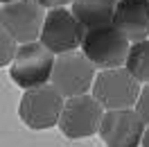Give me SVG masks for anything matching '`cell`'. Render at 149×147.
I'll return each mask as SVG.
<instances>
[{
  "instance_id": "6da1fadb",
  "label": "cell",
  "mask_w": 149,
  "mask_h": 147,
  "mask_svg": "<svg viewBox=\"0 0 149 147\" xmlns=\"http://www.w3.org/2000/svg\"><path fill=\"white\" fill-rule=\"evenodd\" d=\"M129 48H131V41L113 23L86 29L84 41H81V52L100 70L124 66L127 55H129Z\"/></svg>"
},
{
  "instance_id": "7a4b0ae2",
  "label": "cell",
  "mask_w": 149,
  "mask_h": 147,
  "mask_svg": "<svg viewBox=\"0 0 149 147\" xmlns=\"http://www.w3.org/2000/svg\"><path fill=\"white\" fill-rule=\"evenodd\" d=\"M56 57L47 50L41 41L20 43L16 48V55L9 64V75L14 84L20 88H36L43 84H50L52 68Z\"/></svg>"
},
{
  "instance_id": "3957f363",
  "label": "cell",
  "mask_w": 149,
  "mask_h": 147,
  "mask_svg": "<svg viewBox=\"0 0 149 147\" xmlns=\"http://www.w3.org/2000/svg\"><path fill=\"white\" fill-rule=\"evenodd\" d=\"M140 82L133 75L120 66V68H106L100 75H95L93 82V97L104 106V111L115 109H133L140 95Z\"/></svg>"
},
{
  "instance_id": "277c9868",
  "label": "cell",
  "mask_w": 149,
  "mask_h": 147,
  "mask_svg": "<svg viewBox=\"0 0 149 147\" xmlns=\"http://www.w3.org/2000/svg\"><path fill=\"white\" fill-rule=\"evenodd\" d=\"M95 82V66L88 61V57L79 50L56 55L54 68L50 84L63 97H74V95H84L93 88Z\"/></svg>"
},
{
  "instance_id": "5b68a950",
  "label": "cell",
  "mask_w": 149,
  "mask_h": 147,
  "mask_svg": "<svg viewBox=\"0 0 149 147\" xmlns=\"http://www.w3.org/2000/svg\"><path fill=\"white\" fill-rule=\"evenodd\" d=\"M65 97L52 84H43L36 88H27L20 97L18 116L29 129H50L59 125L61 109Z\"/></svg>"
},
{
  "instance_id": "8992f818",
  "label": "cell",
  "mask_w": 149,
  "mask_h": 147,
  "mask_svg": "<svg viewBox=\"0 0 149 147\" xmlns=\"http://www.w3.org/2000/svg\"><path fill=\"white\" fill-rule=\"evenodd\" d=\"M84 32L86 27L74 18L72 11L65 7H56V9L45 11V20H43V29H41L38 41L56 57L81 48Z\"/></svg>"
},
{
  "instance_id": "52a82bcc",
  "label": "cell",
  "mask_w": 149,
  "mask_h": 147,
  "mask_svg": "<svg viewBox=\"0 0 149 147\" xmlns=\"http://www.w3.org/2000/svg\"><path fill=\"white\" fill-rule=\"evenodd\" d=\"M104 118V106L95 100L93 95H74L65 97L61 118H59V129L63 131V136L72 138H88L100 131Z\"/></svg>"
},
{
  "instance_id": "ba28073f",
  "label": "cell",
  "mask_w": 149,
  "mask_h": 147,
  "mask_svg": "<svg viewBox=\"0 0 149 147\" xmlns=\"http://www.w3.org/2000/svg\"><path fill=\"white\" fill-rule=\"evenodd\" d=\"M43 20H45V7H41L36 0H16L2 5L0 9V25L18 46L38 41Z\"/></svg>"
},
{
  "instance_id": "9c48e42d",
  "label": "cell",
  "mask_w": 149,
  "mask_h": 147,
  "mask_svg": "<svg viewBox=\"0 0 149 147\" xmlns=\"http://www.w3.org/2000/svg\"><path fill=\"white\" fill-rule=\"evenodd\" d=\"M145 127L147 125L136 113V109H115L104 111L97 134L102 136L106 147H140Z\"/></svg>"
},
{
  "instance_id": "30bf717a",
  "label": "cell",
  "mask_w": 149,
  "mask_h": 147,
  "mask_svg": "<svg viewBox=\"0 0 149 147\" xmlns=\"http://www.w3.org/2000/svg\"><path fill=\"white\" fill-rule=\"evenodd\" d=\"M111 23L131 43L147 38L149 36V0H118Z\"/></svg>"
},
{
  "instance_id": "8fae6325",
  "label": "cell",
  "mask_w": 149,
  "mask_h": 147,
  "mask_svg": "<svg viewBox=\"0 0 149 147\" xmlns=\"http://www.w3.org/2000/svg\"><path fill=\"white\" fill-rule=\"evenodd\" d=\"M115 5L118 0H72L70 11L86 29H91L111 23L115 14Z\"/></svg>"
},
{
  "instance_id": "7c38bea8",
  "label": "cell",
  "mask_w": 149,
  "mask_h": 147,
  "mask_svg": "<svg viewBox=\"0 0 149 147\" xmlns=\"http://www.w3.org/2000/svg\"><path fill=\"white\" fill-rule=\"evenodd\" d=\"M124 68H127L140 84L149 82V36L142 38V41H133V43H131L127 61H124Z\"/></svg>"
},
{
  "instance_id": "4fadbf2b",
  "label": "cell",
  "mask_w": 149,
  "mask_h": 147,
  "mask_svg": "<svg viewBox=\"0 0 149 147\" xmlns=\"http://www.w3.org/2000/svg\"><path fill=\"white\" fill-rule=\"evenodd\" d=\"M16 48H18V43L7 34V29L0 25V68L11 64V59L16 55Z\"/></svg>"
},
{
  "instance_id": "5bb4252c",
  "label": "cell",
  "mask_w": 149,
  "mask_h": 147,
  "mask_svg": "<svg viewBox=\"0 0 149 147\" xmlns=\"http://www.w3.org/2000/svg\"><path fill=\"white\" fill-rule=\"evenodd\" d=\"M136 113L142 118V122H145V125H149V82L140 88L138 102H136Z\"/></svg>"
},
{
  "instance_id": "9a60e30c",
  "label": "cell",
  "mask_w": 149,
  "mask_h": 147,
  "mask_svg": "<svg viewBox=\"0 0 149 147\" xmlns=\"http://www.w3.org/2000/svg\"><path fill=\"white\" fill-rule=\"evenodd\" d=\"M36 2L45 9H56V7H68L72 0H36Z\"/></svg>"
},
{
  "instance_id": "2e32d148",
  "label": "cell",
  "mask_w": 149,
  "mask_h": 147,
  "mask_svg": "<svg viewBox=\"0 0 149 147\" xmlns=\"http://www.w3.org/2000/svg\"><path fill=\"white\" fill-rule=\"evenodd\" d=\"M142 147H149V125L145 127V134H142V143H140Z\"/></svg>"
},
{
  "instance_id": "e0dca14e",
  "label": "cell",
  "mask_w": 149,
  "mask_h": 147,
  "mask_svg": "<svg viewBox=\"0 0 149 147\" xmlns=\"http://www.w3.org/2000/svg\"><path fill=\"white\" fill-rule=\"evenodd\" d=\"M0 2H2V5H7V2H16V0H0Z\"/></svg>"
}]
</instances>
